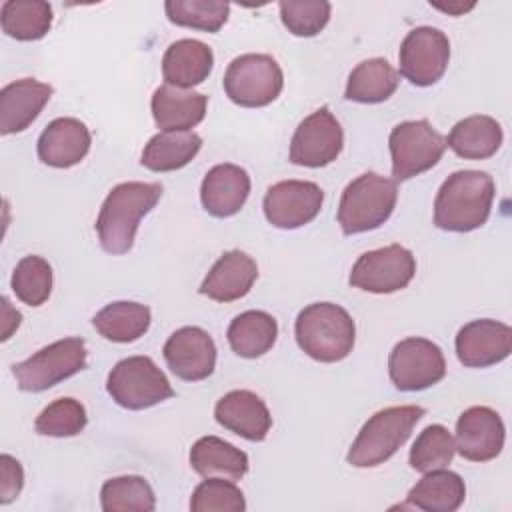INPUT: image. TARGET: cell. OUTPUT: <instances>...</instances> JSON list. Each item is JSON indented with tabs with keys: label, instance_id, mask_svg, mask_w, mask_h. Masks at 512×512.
Here are the masks:
<instances>
[{
	"label": "cell",
	"instance_id": "30bf717a",
	"mask_svg": "<svg viewBox=\"0 0 512 512\" xmlns=\"http://www.w3.org/2000/svg\"><path fill=\"white\" fill-rule=\"evenodd\" d=\"M416 274L414 254L400 246L390 244L364 252L352 266L350 286L372 294H392L410 284Z\"/></svg>",
	"mask_w": 512,
	"mask_h": 512
},
{
	"label": "cell",
	"instance_id": "44dd1931",
	"mask_svg": "<svg viewBox=\"0 0 512 512\" xmlns=\"http://www.w3.org/2000/svg\"><path fill=\"white\" fill-rule=\"evenodd\" d=\"M250 194V176L236 164L212 166L200 186V200L208 214L228 218L240 212Z\"/></svg>",
	"mask_w": 512,
	"mask_h": 512
},
{
	"label": "cell",
	"instance_id": "f1b7e54d",
	"mask_svg": "<svg viewBox=\"0 0 512 512\" xmlns=\"http://www.w3.org/2000/svg\"><path fill=\"white\" fill-rule=\"evenodd\" d=\"M202 138L192 132H158L142 150L140 164L152 172H172L184 168L200 150Z\"/></svg>",
	"mask_w": 512,
	"mask_h": 512
},
{
	"label": "cell",
	"instance_id": "b9f144b4",
	"mask_svg": "<svg viewBox=\"0 0 512 512\" xmlns=\"http://www.w3.org/2000/svg\"><path fill=\"white\" fill-rule=\"evenodd\" d=\"M432 6L438 8V10H442V12L460 16V14L468 12V10H472V8H474V2H470V4H462V2H456V4H432Z\"/></svg>",
	"mask_w": 512,
	"mask_h": 512
},
{
	"label": "cell",
	"instance_id": "9c48e42d",
	"mask_svg": "<svg viewBox=\"0 0 512 512\" xmlns=\"http://www.w3.org/2000/svg\"><path fill=\"white\" fill-rule=\"evenodd\" d=\"M388 146L394 180H408L438 164L446 138L428 120H406L392 128Z\"/></svg>",
	"mask_w": 512,
	"mask_h": 512
},
{
	"label": "cell",
	"instance_id": "e0dca14e",
	"mask_svg": "<svg viewBox=\"0 0 512 512\" xmlns=\"http://www.w3.org/2000/svg\"><path fill=\"white\" fill-rule=\"evenodd\" d=\"M512 328L504 322L480 318L464 324L456 334V356L468 368H486L510 356Z\"/></svg>",
	"mask_w": 512,
	"mask_h": 512
},
{
	"label": "cell",
	"instance_id": "83f0119b",
	"mask_svg": "<svg viewBox=\"0 0 512 512\" xmlns=\"http://www.w3.org/2000/svg\"><path fill=\"white\" fill-rule=\"evenodd\" d=\"M398 82V72L388 60L368 58L350 72L344 96L360 104H378L396 92Z\"/></svg>",
	"mask_w": 512,
	"mask_h": 512
},
{
	"label": "cell",
	"instance_id": "7c38bea8",
	"mask_svg": "<svg viewBox=\"0 0 512 512\" xmlns=\"http://www.w3.org/2000/svg\"><path fill=\"white\" fill-rule=\"evenodd\" d=\"M450 60L448 36L432 26H418L406 34L400 44V74L414 86L436 84Z\"/></svg>",
	"mask_w": 512,
	"mask_h": 512
},
{
	"label": "cell",
	"instance_id": "1f68e13d",
	"mask_svg": "<svg viewBox=\"0 0 512 512\" xmlns=\"http://www.w3.org/2000/svg\"><path fill=\"white\" fill-rule=\"evenodd\" d=\"M0 24L14 40H40L52 26V6L42 0H6L0 8Z\"/></svg>",
	"mask_w": 512,
	"mask_h": 512
},
{
	"label": "cell",
	"instance_id": "484cf974",
	"mask_svg": "<svg viewBox=\"0 0 512 512\" xmlns=\"http://www.w3.org/2000/svg\"><path fill=\"white\" fill-rule=\"evenodd\" d=\"M190 466L204 478L224 476L240 480L248 472V456L218 436H202L190 448Z\"/></svg>",
	"mask_w": 512,
	"mask_h": 512
},
{
	"label": "cell",
	"instance_id": "74e56055",
	"mask_svg": "<svg viewBox=\"0 0 512 512\" xmlns=\"http://www.w3.org/2000/svg\"><path fill=\"white\" fill-rule=\"evenodd\" d=\"M282 24L300 38L316 36L330 20V2L326 0H282L278 4Z\"/></svg>",
	"mask_w": 512,
	"mask_h": 512
},
{
	"label": "cell",
	"instance_id": "ab89813d",
	"mask_svg": "<svg viewBox=\"0 0 512 512\" xmlns=\"http://www.w3.org/2000/svg\"><path fill=\"white\" fill-rule=\"evenodd\" d=\"M24 486V470L10 454L0 456V504H10Z\"/></svg>",
	"mask_w": 512,
	"mask_h": 512
},
{
	"label": "cell",
	"instance_id": "4dcf8cb0",
	"mask_svg": "<svg viewBox=\"0 0 512 512\" xmlns=\"http://www.w3.org/2000/svg\"><path fill=\"white\" fill-rule=\"evenodd\" d=\"M92 324L110 342H134L150 328V308L138 302H112L96 312Z\"/></svg>",
	"mask_w": 512,
	"mask_h": 512
},
{
	"label": "cell",
	"instance_id": "d6a6232c",
	"mask_svg": "<svg viewBox=\"0 0 512 512\" xmlns=\"http://www.w3.org/2000/svg\"><path fill=\"white\" fill-rule=\"evenodd\" d=\"M100 506L104 512H152L156 508V496L146 478L118 476L104 482Z\"/></svg>",
	"mask_w": 512,
	"mask_h": 512
},
{
	"label": "cell",
	"instance_id": "5bb4252c",
	"mask_svg": "<svg viewBox=\"0 0 512 512\" xmlns=\"http://www.w3.org/2000/svg\"><path fill=\"white\" fill-rule=\"evenodd\" d=\"M324 202V192L310 180H282L268 188L262 208L266 220L282 230L312 222Z\"/></svg>",
	"mask_w": 512,
	"mask_h": 512
},
{
	"label": "cell",
	"instance_id": "d6986e66",
	"mask_svg": "<svg viewBox=\"0 0 512 512\" xmlns=\"http://www.w3.org/2000/svg\"><path fill=\"white\" fill-rule=\"evenodd\" d=\"M54 88L36 78H20L0 90V132L26 130L48 104Z\"/></svg>",
	"mask_w": 512,
	"mask_h": 512
},
{
	"label": "cell",
	"instance_id": "6da1fadb",
	"mask_svg": "<svg viewBox=\"0 0 512 512\" xmlns=\"http://www.w3.org/2000/svg\"><path fill=\"white\" fill-rule=\"evenodd\" d=\"M492 202L494 180L488 172H452L436 194L434 224L448 232L476 230L488 220Z\"/></svg>",
	"mask_w": 512,
	"mask_h": 512
},
{
	"label": "cell",
	"instance_id": "8fae6325",
	"mask_svg": "<svg viewBox=\"0 0 512 512\" xmlns=\"http://www.w3.org/2000/svg\"><path fill=\"white\" fill-rule=\"evenodd\" d=\"M392 384L402 392H416L438 384L446 374V360L438 344L428 338L400 340L388 358Z\"/></svg>",
	"mask_w": 512,
	"mask_h": 512
},
{
	"label": "cell",
	"instance_id": "e575fe53",
	"mask_svg": "<svg viewBox=\"0 0 512 512\" xmlns=\"http://www.w3.org/2000/svg\"><path fill=\"white\" fill-rule=\"evenodd\" d=\"M454 438L442 424L426 426L410 448V466L422 474L446 468L454 458Z\"/></svg>",
	"mask_w": 512,
	"mask_h": 512
},
{
	"label": "cell",
	"instance_id": "7a4b0ae2",
	"mask_svg": "<svg viewBox=\"0 0 512 512\" xmlns=\"http://www.w3.org/2000/svg\"><path fill=\"white\" fill-rule=\"evenodd\" d=\"M162 196L158 182H122L114 186L102 202L96 232L100 246L108 254H126L146 216Z\"/></svg>",
	"mask_w": 512,
	"mask_h": 512
},
{
	"label": "cell",
	"instance_id": "2e32d148",
	"mask_svg": "<svg viewBox=\"0 0 512 512\" xmlns=\"http://www.w3.org/2000/svg\"><path fill=\"white\" fill-rule=\"evenodd\" d=\"M504 432V422L496 410L472 406L464 410L456 422L454 448L470 462H488L502 452Z\"/></svg>",
	"mask_w": 512,
	"mask_h": 512
},
{
	"label": "cell",
	"instance_id": "7402d4cb",
	"mask_svg": "<svg viewBox=\"0 0 512 512\" xmlns=\"http://www.w3.org/2000/svg\"><path fill=\"white\" fill-rule=\"evenodd\" d=\"M206 106L208 96L170 84L158 86L150 102L154 122L162 132H186L194 128L204 120Z\"/></svg>",
	"mask_w": 512,
	"mask_h": 512
},
{
	"label": "cell",
	"instance_id": "cb8c5ba5",
	"mask_svg": "<svg viewBox=\"0 0 512 512\" xmlns=\"http://www.w3.org/2000/svg\"><path fill=\"white\" fill-rule=\"evenodd\" d=\"M214 54L210 46L194 38H182L168 46L162 58V76L166 84L190 90L202 84L212 72Z\"/></svg>",
	"mask_w": 512,
	"mask_h": 512
},
{
	"label": "cell",
	"instance_id": "8992f818",
	"mask_svg": "<svg viewBox=\"0 0 512 512\" xmlns=\"http://www.w3.org/2000/svg\"><path fill=\"white\" fill-rule=\"evenodd\" d=\"M106 390L126 410H144L174 396L166 374L148 356H128L110 370Z\"/></svg>",
	"mask_w": 512,
	"mask_h": 512
},
{
	"label": "cell",
	"instance_id": "8d00e7d4",
	"mask_svg": "<svg viewBox=\"0 0 512 512\" xmlns=\"http://www.w3.org/2000/svg\"><path fill=\"white\" fill-rule=\"evenodd\" d=\"M86 422V408L78 400L58 398L38 414L34 428L42 436L68 438L80 434L86 428Z\"/></svg>",
	"mask_w": 512,
	"mask_h": 512
},
{
	"label": "cell",
	"instance_id": "4316f807",
	"mask_svg": "<svg viewBox=\"0 0 512 512\" xmlns=\"http://www.w3.org/2000/svg\"><path fill=\"white\" fill-rule=\"evenodd\" d=\"M466 498L464 480L446 468L426 472L408 492V506L426 512H454Z\"/></svg>",
	"mask_w": 512,
	"mask_h": 512
},
{
	"label": "cell",
	"instance_id": "4fadbf2b",
	"mask_svg": "<svg viewBox=\"0 0 512 512\" xmlns=\"http://www.w3.org/2000/svg\"><path fill=\"white\" fill-rule=\"evenodd\" d=\"M342 146V126L334 114L322 106L298 124L290 142V162L306 168H322L338 158Z\"/></svg>",
	"mask_w": 512,
	"mask_h": 512
},
{
	"label": "cell",
	"instance_id": "f35d334b",
	"mask_svg": "<svg viewBox=\"0 0 512 512\" xmlns=\"http://www.w3.org/2000/svg\"><path fill=\"white\" fill-rule=\"evenodd\" d=\"M190 510L194 512H242L246 500L242 490L232 482L218 476H210L196 486L190 498Z\"/></svg>",
	"mask_w": 512,
	"mask_h": 512
},
{
	"label": "cell",
	"instance_id": "9a60e30c",
	"mask_svg": "<svg viewBox=\"0 0 512 512\" xmlns=\"http://www.w3.org/2000/svg\"><path fill=\"white\" fill-rule=\"evenodd\" d=\"M164 360L172 374L186 382H200L214 372L216 344L198 326H182L164 344Z\"/></svg>",
	"mask_w": 512,
	"mask_h": 512
},
{
	"label": "cell",
	"instance_id": "3957f363",
	"mask_svg": "<svg viewBox=\"0 0 512 512\" xmlns=\"http://www.w3.org/2000/svg\"><path fill=\"white\" fill-rule=\"evenodd\" d=\"M294 334L306 356L330 364L344 360L352 352L356 326L342 306L332 302H314L300 310Z\"/></svg>",
	"mask_w": 512,
	"mask_h": 512
},
{
	"label": "cell",
	"instance_id": "5b68a950",
	"mask_svg": "<svg viewBox=\"0 0 512 512\" xmlns=\"http://www.w3.org/2000/svg\"><path fill=\"white\" fill-rule=\"evenodd\" d=\"M398 198L396 180L376 172H364L342 192L338 206V224L346 236L382 226Z\"/></svg>",
	"mask_w": 512,
	"mask_h": 512
},
{
	"label": "cell",
	"instance_id": "ac0fdd59",
	"mask_svg": "<svg viewBox=\"0 0 512 512\" xmlns=\"http://www.w3.org/2000/svg\"><path fill=\"white\" fill-rule=\"evenodd\" d=\"M214 418L220 426L250 442H262L272 426L268 406L250 390H232L224 394L216 402Z\"/></svg>",
	"mask_w": 512,
	"mask_h": 512
},
{
	"label": "cell",
	"instance_id": "603a6c76",
	"mask_svg": "<svg viewBox=\"0 0 512 512\" xmlns=\"http://www.w3.org/2000/svg\"><path fill=\"white\" fill-rule=\"evenodd\" d=\"M258 278V266L246 252H224L200 284V294L216 302H234L244 298Z\"/></svg>",
	"mask_w": 512,
	"mask_h": 512
},
{
	"label": "cell",
	"instance_id": "836d02e7",
	"mask_svg": "<svg viewBox=\"0 0 512 512\" xmlns=\"http://www.w3.org/2000/svg\"><path fill=\"white\" fill-rule=\"evenodd\" d=\"M164 10L176 26L218 32L228 20L230 4L222 0H168Z\"/></svg>",
	"mask_w": 512,
	"mask_h": 512
},
{
	"label": "cell",
	"instance_id": "60d3db41",
	"mask_svg": "<svg viewBox=\"0 0 512 512\" xmlns=\"http://www.w3.org/2000/svg\"><path fill=\"white\" fill-rule=\"evenodd\" d=\"M2 318H4V320H2V340H8L10 334L20 326L22 316H20L18 310H14V308L10 306V302H8L6 296L2 298Z\"/></svg>",
	"mask_w": 512,
	"mask_h": 512
},
{
	"label": "cell",
	"instance_id": "d4e9b609",
	"mask_svg": "<svg viewBox=\"0 0 512 512\" xmlns=\"http://www.w3.org/2000/svg\"><path fill=\"white\" fill-rule=\"evenodd\" d=\"M502 128L492 116L474 114L456 122L446 138V146L464 160H484L498 152Z\"/></svg>",
	"mask_w": 512,
	"mask_h": 512
},
{
	"label": "cell",
	"instance_id": "d590c367",
	"mask_svg": "<svg viewBox=\"0 0 512 512\" xmlns=\"http://www.w3.org/2000/svg\"><path fill=\"white\" fill-rule=\"evenodd\" d=\"M10 286L20 302L40 306L52 292V266L42 256H24L12 272Z\"/></svg>",
	"mask_w": 512,
	"mask_h": 512
},
{
	"label": "cell",
	"instance_id": "f546056e",
	"mask_svg": "<svg viewBox=\"0 0 512 512\" xmlns=\"http://www.w3.org/2000/svg\"><path fill=\"white\" fill-rule=\"evenodd\" d=\"M278 336L274 316L264 310H246L238 314L226 332L230 348L242 358H258L266 354Z\"/></svg>",
	"mask_w": 512,
	"mask_h": 512
},
{
	"label": "cell",
	"instance_id": "ffe728a7",
	"mask_svg": "<svg viewBox=\"0 0 512 512\" xmlns=\"http://www.w3.org/2000/svg\"><path fill=\"white\" fill-rule=\"evenodd\" d=\"M92 144L90 130L78 118L52 120L38 138V158L52 168H70L84 160Z\"/></svg>",
	"mask_w": 512,
	"mask_h": 512
},
{
	"label": "cell",
	"instance_id": "277c9868",
	"mask_svg": "<svg viewBox=\"0 0 512 512\" xmlns=\"http://www.w3.org/2000/svg\"><path fill=\"white\" fill-rule=\"evenodd\" d=\"M424 416L422 406H390L372 414L348 450V464L356 468H374L384 464L406 444L414 426Z\"/></svg>",
	"mask_w": 512,
	"mask_h": 512
},
{
	"label": "cell",
	"instance_id": "52a82bcc",
	"mask_svg": "<svg viewBox=\"0 0 512 512\" xmlns=\"http://www.w3.org/2000/svg\"><path fill=\"white\" fill-rule=\"evenodd\" d=\"M222 86L234 104L262 108L280 96L284 74L268 54H242L228 64Z\"/></svg>",
	"mask_w": 512,
	"mask_h": 512
},
{
	"label": "cell",
	"instance_id": "ba28073f",
	"mask_svg": "<svg viewBox=\"0 0 512 512\" xmlns=\"http://www.w3.org/2000/svg\"><path fill=\"white\" fill-rule=\"evenodd\" d=\"M86 368V344L70 336L56 340L30 358L12 366L18 388L24 392H42Z\"/></svg>",
	"mask_w": 512,
	"mask_h": 512
}]
</instances>
